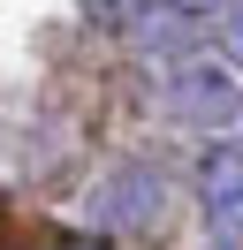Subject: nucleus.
<instances>
[{
	"label": "nucleus",
	"instance_id": "39448f33",
	"mask_svg": "<svg viewBox=\"0 0 243 250\" xmlns=\"http://www.w3.org/2000/svg\"><path fill=\"white\" fill-rule=\"evenodd\" d=\"M175 8H182V16H197V8H220V0H175Z\"/></svg>",
	"mask_w": 243,
	"mask_h": 250
},
{
	"label": "nucleus",
	"instance_id": "20e7f679",
	"mask_svg": "<svg viewBox=\"0 0 243 250\" xmlns=\"http://www.w3.org/2000/svg\"><path fill=\"white\" fill-rule=\"evenodd\" d=\"M228 53H236V61H243V0H236V8H228Z\"/></svg>",
	"mask_w": 243,
	"mask_h": 250
},
{
	"label": "nucleus",
	"instance_id": "f03ea898",
	"mask_svg": "<svg viewBox=\"0 0 243 250\" xmlns=\"http://www.w3.org/2000/svg\"><path fill=\"white\" fill-rule=\"evenodd\" d=\"M160 205H167V189L152 182V174H122V182H106V189H99V212H106V220H122V228H145Z\"/></svg>",
	"mask_w": 243,
	"mask_h": 250
},
{
	"label": "nucleus",
	"instance_id": "f257e3e1",
	"mask_svg": "<svg viewBox=\"0 0 243 250\" xmlns=\"http://www.w3.org/2000/svg\"><path fill=\"white\" fill-rule=\"evenodd\" d=\"M167 114L190 122V129H228L243 114V91H236V76L220 61H182L167 76Z\"/></svg>",
	"mask_w": 243,
	"mask_h": 250
},
{
	"label": "nucleus",
	"instance_id": "7ed1b4c3",
	"mask_svg": "<svg viewBox=\"0 0 243 250\" xmlns=\"http://www.w3.org/2000/svg\"><path fill=\"white\" fill-rule=\"evenodd\" d=\"M205 205H213V220H228V235H243V152L205 159Z\"/></svg>",
	"mask_w": 243,
	"mask_h": 250
}]
</instances>
